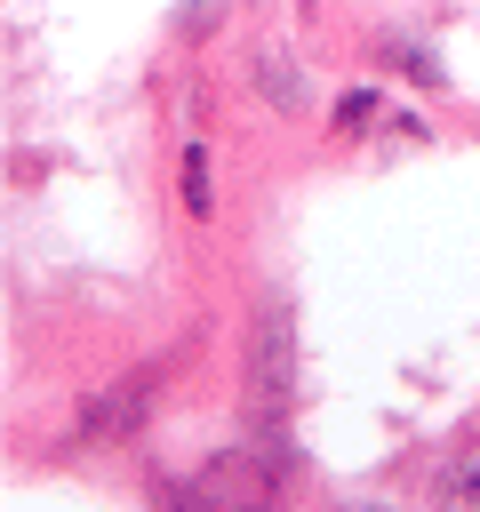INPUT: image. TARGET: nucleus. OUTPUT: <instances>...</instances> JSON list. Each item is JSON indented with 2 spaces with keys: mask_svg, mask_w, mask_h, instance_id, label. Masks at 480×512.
I'll use <instances>...</instances> for the list:
<instances>
[{
  "mask_svg": "<svg viewBox=\"0 0 480 512\" xmlns=\"http://www.w3.org/2000/svg\"><path fill=\"white\" fill-rule=\"evenodd\" d=\"M184 184H192V208H208V160H200V152L184 160Z\"/></svg>",
  "mask_w": 480,
  "mask_h": 512,
  "instance_id": "6",
  "label": "nucleus"
},
{
  "mask_svg": "<svg viewBox=\"0 0 480 512\" xmlns=\"http://www.w3.org/2000/svg\"><path fill=\"white\" fill-rule=\"evenodd\" d=\"M256 80H264V96H272L280 112H304V80H296V64H288L280 48H264V56H256Z\"/></svg>",
  "mask_w": 480,
  "mask_h": 512,
  "instance_id": "3",
  "label": "nucleus"
},
{
  "mask_svg": "<svg viewBox=\"0 0 480 512\" xmlns=\"http://www.w3.org/2000/svg\"><path fill=\"white\" fill-rule=\"evenodd\" d=\"M432 496H440V504H480V456H456V464L432 480Z\"/></svg>",
  "mask_w": 480,
  "mask_h": 512,
  "instance_id": "4",
  "label": "nucleus"
},
{
  "mask_svg": "<svg viewBox=\"0 0 480 512\" xmlns=\"http://www.w3.org/2000/svg\"><path fill=\"white\" fill-rule=\"evenodd\" d=\"M248 384H256V408H264V416H280V408H288V392H296V320H288V304H280V296L256 312Z\"/></svg>",
  "mask_w": 480,
  "mask_h": 512,
  "instance_id": "1",
  "label": "nucleus"
},
{
  "mask_svg": "<svg viewBox=\"0 0 480 512\" xmlns=\"http://www.w3.org/2000/svg\"><path fill=\"white\" fill-rule=\"evenodd\" d=\"M152 392H160V368H136L120 384H104L88 408H80V440H136L144 416H152Z\"/></svg>",
  "mask_w": 480,
  "mask_h": 512,
  "instance_id": "2",
  "label": "nucleus"
},
{
  "mask_svg": "<svg viewBox=\"0 0 480 512\" xmlns=\"http://www.w3.org/2000/svg\"><path fill=\"white\" fill-rule=\"evenodd\" d=\"M368 120H376V96H368V88H352V96L336 104V128H344V136H360Z\"/></svg>",
  "mask_w": 480,
  "mask_h": 512,
  "instance_id": "5",
  "label": "nucleus"
}]
</instances>
